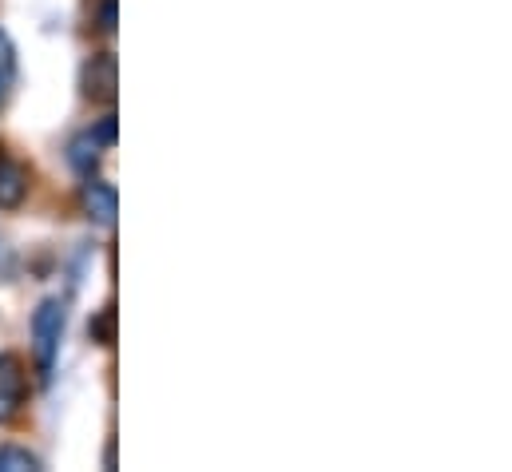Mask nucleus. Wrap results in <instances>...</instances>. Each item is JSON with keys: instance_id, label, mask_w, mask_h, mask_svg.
I'll return each mask as SVG.
<instances>
[{"instance_id": "f257e3e1", "label": "nucleus", "mask_w": 512, "mask_h": 472, "mask_svg": "<svg viewBox=\"0 0 512 472\" xmlns=\"http://www.w3.org/2000/svg\"><path fill=\"white\" fill-rule=\"evenodd\" d=\"M64 322H68V306L60 298H44L32 314V357H36V373L40 381L52 377V365L60 354V338H64Z\"/></svg>"}, {"instance_id": "f03ea898", "label": "nucleus", "mask_w": 512, "mask_h": 472, "mask_svg": "<svg viewBox=\"0 0 512 472\" xmlns=\"http://www.w3.org/2000/svg\"><path fill=\"white\" fill-rule=\"evenodd\" d=\"M84 96L92 104H112L116 100V52H96L84 64Z\"/></svg>"}, {"instance_id": "7ed1b4c3", "label": "nucleus", "mask_w": 512, "mask_h": 472, "mask_svg": "<svg viewBox=\"0 0 512 472\" xmlns=\"http://www.w3.org/2000/svg\"><path fill=\"white\" fill-rule=\"evenodd\" d=\"M24 397H28L24 365H20V357L4 354L0 357V421L16 417V413H20V405H24Z\"/></svg>"}, {"instance_id": "20e7f679", "label": "nucleus", "mask_w": 512, "mask_h": 472, "mask_svg": "<svg viewBox=\"0 0 512 472\" xmlns=\"http://www.w3.org/2000/svg\"><path fill=\"white\" fill-rule=\"evenodd\" d=\"M80 203H84V215L96 223V227H112L116 223V211H120V199H116V187H108L104 179H92L80 187Z\"/></svg>"}, {"instance_id": "39448f33", "label": "nucleus", "mask_w": 512, "mask_h": 472, "mask_svg": "<svg viewBox=\"0 0 512 472\" xmlns=\"http://www.w3.org/2000/svg\"><path fill=\"white\" fill-rule=\"evenodd\" d=\"M28 195V171L16 159H0V211H16Z\"/></svg>"}, {"instance_id": "423d86ee", "label": "nucleus", "mask_w": 512, "mask_h": 472, "mask_svg": "<svg viewBox=\"0 0 512 472\" xmlns=\"http://www.w3.org/2000/svg\"><path fill=\"white\" fill-rule=\"evenodd\" d=\"M100 155H104V143H100L92 131H84V135H76V139L68 143V163H72L84 179H88V175H96Z\"/></svg>"}, {"instance_id": "0eeeda50", "label": "nucleus", "mask_w": 512, "mask_h": 472, "mask_svg": "<svg viewBox=\"0 0 512 472\" xmlns=\"http://www.w3.org/2000/svg\"><path fill=\"white\" fill-rule=\"evenodd\" d=\"M0 472H40V461H36L28 449L4 445V449H0Z\"/></svg>"}, {"instance_id": "6e6552de", "label": "nucleus", "mask_w": 512, "mask_h": 472, "mask_svg": "<svg viewBox=\"0 0 512 472\" xmlns=\"http://www.w3.org/2000/svg\"><path fill=\"white\" fill-rule=\"evenodd\" d=\"M12 80H16V48H12V40L0 32V100L8 96Z\"/></svg>"}, {"instance_id": "1a4fd4ad", "label": "nucleus", "mask_w": 512, "mask_h": 472, "mask_svg": "<svg viewBox=\"0 0 512 472\" xmlns=\"http://www.w3.org/2000/svg\"><path fill=\"white\" fill-rule=\"evenodd\" d=\"M92 338H96L100 346H112V342H116V310H112V306H104L100 318L92 322Z\"/></svg>"}, {"instance_id": "9d476101", "label": "nucleus", "mask_w": 512, "mask_h": 472, "mask_svg": "<svg viewBox=\"0 0 512 472\" xmlns=\"http://www.w3.org/2000/svg\"><path fill=\"white\" fill-rule=\"evenodd\" d=\"M96 28H100V32H116V0H100V8H96Z\"/></svg>"}, {"instance_id": "9b49d317", "label": "nucleus", "mask_w": 512, "mask_h": 472, "mask_svg": "<svg viewBox=\"0 0 512 472\" xmlns=\"http://www.w3.org/2000/svg\"><path fill=\"white\" fill-rule=\"evenodd\" d=\"M92 135H96L104 147H112V143H116V116H104V123H100Z\"/></svg>"}]
</instances>
